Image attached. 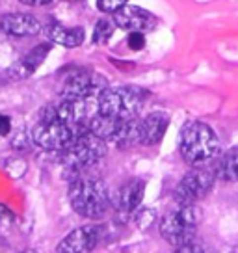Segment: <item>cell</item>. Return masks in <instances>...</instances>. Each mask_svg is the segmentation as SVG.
Wrapping results in <instances>:
<instances>
[{
	"mask_svg": "<svg viewBox=\"0 0 238 253\" xmlns=\"http://www.w3.org/2000/svg\"><path fill=\"white\" fill-rule=\"evenodd\" d=\"M128 47L132 50H142L145 47V34L142 32H130L128 34Z\"/></svg>",
	"mask_w": 238,
	"mask_h": 253,
	"instance_id": "ffe728a7",
	"label": "cell"
},
{
	"mask_svg": "<svg viewBox=\"0 0 238 253\" xmlns=\"http://www.w3.org/2000/svg\"><path fill=\"white\" fill-rule=\"evenodd\" d=\"M130 0H97V8L103 13H116L118 9L127 6Z\"/></svg>",
	"mask_w": 238,
	"mask_h": 253,
	"instance_id": "d6986e66",
	"label": "cell"
},
{
	"mask_svg": "<svg viewBox=\"0 0 238 253\" xmlns=\"http://www.w3.org/2000/svg\"><path fill=\"white\" fill-rule=\"evenodd\" d=\"M108 87V80L103 75L87 69L69 71L62 80L60 95L62 99H79V97H97Z\"/></svg>",
	"mask_w": 238,
	"mask_h": 253,
	"instance_id": "ba28073f",
	"label": "cell"
},
{
	"mask_svg": "<svg viewBox=\"0 0 238 253\" xmlns=\"http://www.w3.org/2000/svg\"><path fill=\"white\" fill-rule=\"evenodd\" d=\"M214 181V168H192V171L184 175L183 179L179 181V184H177V188H175V205H198V201H201L212 190Z\"/></svg>",
	"mask_w": 238,
	"mask_h": 253,
	"instance_id": "52a82bcc",
	"label": "cell"
},
{
	"mask_svg": "<svg viewBox=\"0 0 238 253\" xmlns=\"http://www.w3.org/2000/svg\"><path fill=\"white\" fill-rule=\"evenodd\" d=\"M50 47H52L50 43H41L38 47H34L32 50L24 56L23 60H19L8 73L13 79H26V77H30L41 63L45 62V58H47L48 52H50Z\"/></svg>",
	"mask_w": 238,
	"mask_h": 253,
	"instance_id": "9a60e30c",
	"label": "cell"
},
{
	"mask_svg": "<svg viewBox=\"0 0 238 253\" xmlns=\"http://www.w3.org/2000/svg\"><path fill=\"white\" fill-rule=\"evenodd\" d=\"M112 143L119 149H130V147H136V145H142V123H140V118L121 121Z\"/></svg>",
	"mask_w": 238,
	"mask_h": 253,
	"instance_id": "2e32d148",
	"label": "cell"
},
{
	"mask_svg": "<svg viewBox=\"0 0 238 253\" xmlns=\"http://www.w3.org/2000/svg\"><path fill=\"white\" fill-rule=\"evenodd\" d=\"M114 24L121 30L145 34V32L153 30L157 26V19L151 11L127 4V6H123L114 13Z\"/></svg>",
	"mask_w": 238,
	"mask_h": 253,
	"instance_id": "30bf717a",
	"label": "cell"
},
{
	"mask_svg": "<svg viewBox=\"0 0 238 253\" xmlns=\"http://www.w3.org/2000/svg\"><path fill=\"white\" fill-rule=\"evenodd\" d=\"M45 34L50 43H56V45H62V47L67 48H75L80 47L84 40H86V34H84V28L80 26H64V24H48L45 28Z\"/></svg>",
	"mask_w": 238,
	"mask_h": 253,
	"instance_id": "5bb4252c",
	"label": "cell"
},
{
	"mask_svg": "<svg viewBox=\"0 0 238 253\" xmlns=\"http://www.w3.org/2000/svg\"><path fill=\"white\" fill-rule=\"evenodd\" d=\"M142 123V145H157L162 142L169 126V116L166 112H151L149 116L140 119Z\"/></svg>",
	"mask_w": 238,
	"mask_h": 253,
	"instance_id": "4fadbf2b",
	"label": "cell"
},
{
	"mask_svg": "<svg viewBox=\"0 0 238 253\" xmlns=\"http://www.w3.org/2000/svg\"><path fill=\"white\" fill-rule=\"evenodd\" d=\"M114 28H116V24L112 23V21L101 19L95 24V28H93V41L99 43V45H106L112 40V36H114Z\"/></svg>",
	"mask_w": 238,
	"mask_h": 253,
	"instance_id": "ac0fdd59",
	"label": "cell"
},
{
	"mask_svg": "<svg viewBox=\"0 0 238 253\" xmlns=\"http://www.w3.org/2000/svg\"><path fill=\"white\" fill-rule=\"evenodd\" d=\"M175 253H205V250H203V246L198 244V242L194 240V242H190V244H184V246L175 248Z\"/></svg>",
	"mask_w": 238,
	"mask_h": 253,
	"instance_id": "44dd1931",
	"label": "cell"
},
{
	"mask_svg": "<svg viewBox=\"0 0 238 253\" xmlns=\"http://www.w3.org/2000/svg\"><path fill=\"white\" fill-rule=\"evenodd\" d=\"M0 28L13 38H32L41 32V23L30 13H9L2 17Z\"/></svg>",
	"mask_w": 238,
	"mask_h": 253,
	"instance_id": "7c38bea8",
	"label": "cell"
},
{
	"mask_svg": "<svg viewBox=\"0 0 238 253\" xmlns=\"http://www.w3.org/2000/svg\"><path fill=\"white\" fill-rule=\"evenodd\" d=\"M80 130L69 126L60 119L52 118L45 108L41 110L40 119L32 128V142L43 151L50 153H64L73 143L75 136Z\"/></svg>",
	"mask_w": 238,
	"mask_h": 253,
	"instance_id": "8992f818",
	"label": "cell"
},
{
	"mask_svg": "<svg viewBox=\"0 0 238 253\" xmlns=\"http://www.w3.org/2000/svg\"><path fill=\"white\" fill-rule=\"evenodd\" d=\"M147 89L138 86H119L106 87L99 95V114L114 119H136L147 101Z\"/></svg>",
	"mask_w": 238,
	"mask_h": 253,
	"instance_id": "277c9868",
	"label": "cell"
},
{
	"mask_svg": "<svg viewBox=\"0 0 238 253\" xmlns=\"http://www.w3.org/2000/svg\"><path fill=\"white\" fill-rule=\"evenodd\" d=\"M104 229L103 223H86L73 229L67 237L60 240L56 248L58 253H91L103 240Z\"/></svg>",
	"mask_w": 238,
	"mask_h": 253,
	"instance_id": "9c48e42d",
	"label": "cell"
},
{
	"mask_svg": "<svg viewBox=\"0 0 238 253\" xmlns=\"http://www.w3.org/2000/svg\"><path fill=\"white\" fill-rule=\"evenodd\" d=\"M199 220H201V214L198 205H177L173 211H169L160 218V237L173 248L190 244L196 240Z\"/></svg>",
	"mask_w": 238,
	"mask_h": 253,
	"instance_id": "5b68a950",
	"label": "cell"
},
{
	"mask_svg": "<svg viewBox=\"0 0 238 253\" xmlns=\"http://www.w3.org/2000/svg\"><path fill=\"white\" fill-rule=\"evenodd\" d=\"M67 198L73 211L87 220H101L112 207L108 186L101 179L86 175H80L69 182Z\"/></svg>",
	"mask_w": 238,
	"mask_h": 253,
	"instance_id": "7a4b0ae2",
	"label": "cell"
},
{
	"mask_svg": "<svg viewBox=\"0 0 238 253\" xmlns=\"http://www.w3.org/2000/svg\"><path fill=\"white\" fill-rule=\"evenodd\" d=\"M19 2H23L24 6H32V8H38V6H47V4H50L52 0H19Z\"/></svg>",
	"mask_w": 238,
	"mask_h": 253,
	"instance_id": "603a6c76",
	"label": "cell"
},
{
	"mask_svg": "<svg viewBox=\"0 0 238 253\" xmlns=\"http://www.w3.org/2000/svg\"><path fill=\"white\" fill-rule=\"evenodd\" d=\"M143 194H145V182L142 179H130V181L119 186L112 205L118 211V214L130 216L142 207Z\"/></svg>",
	"mask_w": 238,
	"mask_h": 253,
	"instance_id": "8fae6325",
	"label": "cell"
},
{
	"mask_svg": "<svg viewBox=\"0 0 238 253\" xmlns=\"http://www.w3.org/2000/svg\"><path fill=\"white\" fill-rule=\"evenodd\" d=\"M214 162L216 179L225 182H238V145L222 153Z\"/></svg>",
	"mask_w": 238,
	"mask_h": 253,
	"instance_id": "e0dca14e",
	"label": "cell"
},
{
	"mask_svg": "<svg viewBox=\"0 0 238 253\" xmlns=\"http://www.w3.org/2000/svg\"><path fill=\"white\" fill-rule=\"evenodd\" d=\"M220 138L214 128L203 121L184 123L179 134V153L192 168L210 166L220 157Z\"/></svg>",
	"mask_w": 238,
	"mask_h": 253,
	"instance_id": "6da1fadb",
	"label": "cell"
},
{
	"mask_svg": "<svg viewBox=\"0 0 238 253\" xmlns=\"http://www.w3.org/2000/svg\"><path fill=\"white\" fill-rule=\"evenodd\" d=\"M11 132V118L6 114H0V138L8 136Z\"/></svg>",
	"mask_w": 238,
	"mask_h": 253,
	"instance_id": "7402d4cb",
	"label": "cell"
},
{
	"mask_svg": "<svg viewBox=\"0 0 238 253\" xmlns=\"http://www.w3.org/2000/svg\"><path fill=\"white\" fill-rule=\"evenodd\" d=\"M23 253H40V252H38V250H24Z\"/></svg>",
	"mask_w": 238,
	"mask_h": 253,
	"instance_id": "cb8c5ba5",
	"label": "cell"
},
{
	"mask_svg": "<svg viewBox=\"0 0 238 253\" xmlns=\"http://www.w3.org/2000/svg\"><path fill=\"white\" fill-rule=\"evenodd\" d=\"M106 145L108 143L101 140L99 136H95L93 132L80 130L79 134L75 136L71 145L64 153H60L64 166L71 173L69 182L80 177L86 169L99 164L106 155Z\"/></svg>",
	"mask_w": 238,
	"mask_h": 253,
	"instance_id": "3957f363",
	"label": "cell"
}]
</instances>
